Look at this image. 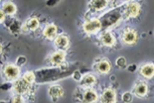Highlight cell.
<instances>
[{
    "label": "cell",
    "instance_id": "obj_1",
    "mask_svg": "<svg viewBox=\"0 0 154 103\" xmlns=\"http://www.w3.org/2000/svg\"><path fill=\"white\" fill-rule=\"evenodd\" d=\"M3 72L7 79L9 80H17L20 76V67L17 64L7 63L4 66Z\"/></svg>",
    "mask_w": 154,
    "mask_h": 103
},
{
    "label": "cell",
    "instance_id": "obj_2",
    "mask_svg": "<svg viewBox=\"0 0 154 103\" xmlns=\"http://www.w3.org/2000/svg\"><path fill=\"white\" fill-rule=\"evenodd\" d=\"M121 41L123 42L125 45H133L136 43L137 39V33L135 30H133L131 28H127L124 29L123 32L120 35Z\"/></svg>",
    "mask_w": 154,
    "mask_h": 103
},
{
    "label": "cell",
    "instance_id": "obj_3",
    "mask_svg": "<svg viewBox=\"0 0 154 103\" xmlns=\"http://www.w3.org/2000/svg\"><path fill=\"white\" fill-rule=\"evenodd\" d=\"M101 28V21L99 19H91L87 22H85L83 25L84 31L87 34H96Z\"/></svg>",
    "mask_w": 154,
    "mask_h": 103
},
{
    "label": "cell",
    "instance_id": "obj_4",
    "mask_svg": "<svg viewBox=\"0 0 154 103\" xmlns=\"http://www.w3.org/2000/svg\"><path fill=\"white\" fill-rule=\"evenodd\" d=\"M100 103H116V93L112 88H106L100 95Z\"/></svg>",
    "mask_w": 154,
    "mask_h": 103
},
{
    "label": "cell",
    "instance_id": "obj_5",
    "mask_svg": "<svg viewBox=\"0 0 154 103\" xmlns=\"http://www.w3.org/2000/svg\"><path fill=\"white\" fill-rule=\"evenodd\" d=\"M140 12V5L137 2H130L125 7L124 15L127 18H134L139 14Z\"/></svg>",
    "mask_w": 154,
    "mask_h": 103
},
{
    "label": "cell",
    "instance_id": "obj_6",
    "mask_svg": "<svg viewBox=\"0 0 154 103\" xmlns=\"http://www.w3.org/2000/svg\"><path fill=\"white\" fill-rule=\"evenodd\" d=\"M30 85L31 84H29V83L22 77V78H19L16 80L14 85H13V89H14V91L17 93V94H23V93H26L28 91Z\"/></svg>",
    "mask_w": 154,
    "mask_h": 103
},
{
    "label": "cell",
    "instance_id": "obj_7",
    "mask_svg": "<svg viewBox=\"0 0 154 103\" xmlns=\"http://www.w3.org/2000/svg\"><path fill=\"white\" fill-rule=\"evenodd\" d=\"M97 100V94L93 88H87L82 96V103H94Z\"/></svg>",
    "mask_w": 154,
    "mask_h": 103
},
{
    "label": "cell",
    "instance_id": "obj_8",
    "mask_svg": "<svg viewBox=\"0 0 154 103\" xmlns=\"http://www.w3.org/2000/svg\"><path fill=\"white\" fill-rule=\"evenodd\" d=\"M100 40L101 42V44L103 46H106V47H113L116 45V37L113 36L112 33L110 32H103V34L100 35Z\"/></svg>",
    "mask_w": 154,
    "mask_h": 103
},
{
    "label": "cell",
    "instance_id": "obj_9",
    "mask_svg": "<svg viewBox=\"0 0 154 103\" xmlns=\"http://www.w3.org/2000/svg\"><path fill=\"white\" fill-rule=\"evenodd\" d=\"M65 56H66V54H65L64 51H58L53 54H51L50 57H49V62L54 66H60L65 60Z\"/></svg>",
    "mask_w": 154,
    "mask_h": 103
},
{
    "label": "cell",
    "instance_id": "obj_10",
    "mask_svg": "<svg viewBox=\"0 0 154 103\" xmlns=\"http://www.w3.org/2000/svg\"><path fill=\"white\" fill-rule=\"evenodd\" d=\"M140 73L145 78H152L154 76V64L151 63L143 64L140 67Z\"/></svg>",
    "mask_w": 154,
    "mask_h": 103
},
{
    "label": "cell",
    "instance_id": "obj_11",
    "mask_svg": "<svg viewBox=\"0 0 154 103\" xmlns=\"http://www.w3.org/2000/svg\"><path fill=\"white\" fill-rule=\"evenodd\" d=\"M54 43H55V46L60 50H65L67 49L68 46H69V38L66 35L62 34V35H59L55 38L54 40Z\"/></svg>",
    "mask_w": 154,
    "mask_h": 103
},
{
    "label": "cell",
    "instance_id": "obj_12",
    "mask_svg": "<svg viewBox=\"0 0 154 103\" xmlns=\"http://www.w3.org/2000/svg\"><path fill=\"white\" fill-rule=\"evenodd\" d=\"M133 92L138 97H144L147 94V92H148V86H147L146 83L140 81L134 85Z\"/></svg>",
    "mask_w": 154,
    "mask_h": 103
},
{
    "label": "cell",
    "instance_id": "obj_13",
    "mask_svg": "<svg viewBox=\"0 0 154 103\" xmlns=\"http://www.w3.org/2000/svg\"><path fill=\"white\" fill-rule=\"evenodd\" d=\"M56 34H57V26L53 23L48 24L43 31L44 37L48 40H52V39L56 38Z\"/></svg>",
    "mask_w": 154,
    "mask_h": 103
},
{
    "label": "cell",
    "instance_id": "obj_14",
    "mask_svg": "<svg viewBox=\"0 0 154 103\" xmlns=\"http://www.w3.org/2000/svg\"><path fill=\"white\" fill-rule=\"evenodd\" d=\"M63 94H64V89L62 88V86L60 85H53L49 88V95L51 96V98L53 99L54 101L62 97Z\"/></svg>",
    "mask_w": 154,
    "mask_h": 103
},
{
    "label": "cell",
    "instance_id": "obj_15",
    "mask_svg": "<svg viewBox=\"0 0 154 103\" xmlns=\"http://www.w3.org/2000/svg\"><path fill=\"white\" fill-rule=\"evenodd\" d=\"M38 27H39L38 19L31 18L22 26V31L23 32H32V31H35Z\"/></svg>",
    "mask_w": 154,
    "mask_h": 103
},
{
    "label": "cell",
    "instance_id": "obj_16",
    "mask_svg": "<svg viewBox=\"0 0 154 103\" xmlns=\"http://www.w3.org/2000/svg\"><path fill=\"white\" fill-rule=\"evenodd\" d=\"M96 76L91 75V73H87L81 79V85L84 86V87L90 88L91 86H93L94 83H96Z\"/></svg>",
    "mask_w": 154,
    "mask_h": 103
},
{
    "label": "cell",
    "instance_id": "obj_17",
    "mask_svg": "<svg viewBox=\"0 0 154 103\" xmlns=\"http://www.w3.org/2000/svg\"><path fill=\"white\" fill-rule=\"evenodd\" d=\"M111 69V66H110V63L107 60H103L97 64V70L100 73H109Z\"/></svg>",
    "mask_w": 154,
    "mask_h": 103
},
{
    "label": "cell",
    "instance_id": "obj_18",
    "mask_svg": "<svg viewBox=\"0 0 154 103\" xmlns=\"http://www.w3.org/2000/svg\"><path fill=\"white\" fill-rule=\"evenodd\" d=\"M88 6H90L91 9H93L94 11H100L103 10L107 6V1H104V0H94V1L90 2Z\"/></svg>",
    "mask_w": 154,
    "mask_h": 103
},
{
    "label": "cell",
    "instance_id": "obj_19",
    "mask_svg": "<svg viewBox=\"0 0 154 103\" xmlns=\"http://www.w3.org/2000/svg\"><path fill=\"white\" fill-rule=\"evenodd\" d=\"M1 10L7 15H14L16 13V6L12 2H4L2 4Z\"/></svg>",
    "mask_w": 154,
    "mask_h": 103
},
{
    "label": "cell",
    "instance_id": "obj_20",
    "mask_svg": "<svg viewBox=\"0 0 154 103\" xmlns=\"http://www.w3.org/2000/svg\"><path fill=\"white\" fill-rule=\"evenodd\" d=\"M23 78H24L26 81H27L29 84H32L35 79V75L33 72H27L24 73V75H23Z\"/></svg>",
    "mask_w": 154,
    "mask_h": 103
},
{
    "label": "cell",
    "instance_id": "obj_21",
    "mask_svg": "<svg viewBox=\"0 0 154 103\" xmlns=\"http://www.w3.org/2000/svg\"><path fill=\"white\" fill-rule=\"evenodd\" d=\"M116 66H119V67H125L126 66V60H125V57H119V59L116 60Z\"/></svg>",
    "mask_w": 154,
    "mask_h": 103
},
{
    "label": "cell",
    "instance_id": "obj_22",
    "mask_svg": "<svg viewBox=\"0 0 154 103\" xmlns=\"http://www.w3.org/2000/svg\"><path fill=\"white\" fill-rule=\"evenodd\" d=\"M122 101L124 103H130L132 101V94L130 92H125L122 95Z\"/></svg>",
    "mask_w": 154,
    "mask_h": 103
},
{
    "label": "cell",
    "instance_id": "obj_23",
    "mask_svg": "<svg viewBox=\"0 0 154 103\" xmlns=\"http://www.w3.org/2000/svg\"><path fill=\"white\" fill-rule=\"evenodd\" d=\"M12 103H24V100H23V97L21 96V94L15 95L12 99Z\"/></svg>",
    "mask_w": 154,
    "mask_h": 103
},
{
    "label": "cell",
    "instance_id": "obj_24",
    "mask_svg": "<svg viewBox=\"0 0 154 103\" xmlns=\"http://www.w3.org/2000/svg\"><path fill=\"white\" fill-rule=\"evenodd\" d=\"M26 60H26L25 57H19L17 59V60H16V64H17L18 66H21L26 63Z\"/></svg>",
    "mask_w": 154,
    "mask_h": 103
},
{
    "label": "cell",
    "instance_id": "obj_25",
    "mask_svg": "<svg viewBox=\"0 0 154 103\" xmlns=\"http://www.w3.org/2000/svg\"><path fill=\"white\" fill-rule=\"evenodd\" d=\"M74 78L78 80V81H81V79H82V76H81V73L77 72H75L74 73Z\"/></svg>",
    "mask_w": 154,
    "mask_h": 103
},
{
    "label": "cell",
    "instance_id": "obj_26",
    "mask_svg": "<svg viewBox=\"0 0 154 103\" xmlns=\"http://www.w3.org/2000/svg\"><path fill=\"white\" fill-rule=\"evenodd\" d=\"M0 22H1V23H3V21L5 20V13L3 12L2 10H0Z\"/></svg>",
    "mask_w": 154,
    "mask_h": 103
}]
</instances>
